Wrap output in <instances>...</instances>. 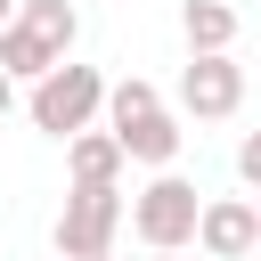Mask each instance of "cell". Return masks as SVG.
<instances>
[{
	"mask_svg": "<svg viewBox=\"0 0 261 261\" xmlns=\"http://www.w3.org/2000/svg\"><path fill=\"white\" fill-rule=\"evenodd\" d=\"M24 114H33V130H49V139H73V130H90V122L106 114V73L65 57V65H49V73L33 82Z\"/></svg>",
	"mask_w": 261,
	"mask_h": 261,
	"instance_id": "1",
	"label": "cell"
},
{
	"mask_svg": "<svg viewBox=\"0 0 261 261\" xmlns=\"http://www.w3.org/2000/svg\"><path fill=\"white\" fill-rule=\"evenodd\" d=\"M196 220H204V196H196V179H179V171H155V179L130 196V228H139L147 253L196 245Z\"/></svg>",
	"mask_w": 261,
	"mask_h": 261,
	"instance_id": "2",
	"label": "cell"
},
{
	"mask_svg": "<svg viewBox=\"0 0 261 261\" xmlns=\"http://www.w3.org/2000/svg\"><path fill=\"white\" fill-rule=\"evenodd\" d=\"M114 228H122V188H73L57 212V253L98 261V253H114Z\"/></svg>",
	"mask_w": 261,
	"mask_h": 261,
	"instance_id": "3",
	"label": "cell"
},
{
	"mask_svg": "<svg viewBox=\"0 0 261 261\" xmlns=\"http://www.w3.org/2000/svg\"><path fill=\"white\" fill-rule=\"evenodd\" d=\"M245 106V65L220 49V57H188V73H179V114H196V122H228Z\"/></svg>",
	"mask_w": 261,
	"mask_h": 261,
	"instance_id": "4",
	"label": "cell"
},
{
	"mask_svg": "<svg viewBox=\"0 0 261 261\" xmlns=\"http://www.w3.org/2000/svg\"><path fill=\"white\" fill-rule=\"evenodd\" d=\"M196 245H204L212 261H245V253H261V204H253V196H204Z\"/></svg>",
	"mask_w": 261,
	"mask_h": 261,
	"instance_id": "5",
	"label": "cell"
},
{
	"mask_svg": "<svg viewBox=\"0 0 261 261\" xmlns=\"http://www.w3.org/2000/svg\"><path fill=\"white\" fill-rule=\"evenodd\" d=\"M122 163H130V155H122L114 130H73V139H65V171H73V188H114Z\"/></svg>",
	"mask_w": 261,
	"mask_h": 261,
	"instance_id": "6",
	"label": "cell"
},
{
	"mask_svg": "<svg viewBox=\"0 0 261 261\" xmlns=\"http://www.w3.org/2000/svg\"><path fill=\"white\" fill-rule=\"evenodd\" d=\"M179 33H188V57H220V49H237V8L228 0H188Z\"/></svg>",
	"mask_w": 261,
	"mask_h": 261,
	"instance_id": "7",
	"label": "cell"
},
{
	"mask_svg": "<svg viewBox=\"0 0 261 261\" xmlns=\"http://www.w3.org/2000/svg\"><path fill=\"white\" fill-rule=\"evenodd\" d=\"M49 65H65V57H57L24 16H8V24H0V73H8V82H41Z\"/></svg>",
	"mask_w": 261,
	"mask_h": 261,
	"instance_id": "8",
	"label": "cell"
},
{
	"mask_svg": "<svg viewBox=\"0 0 261 261\" xmlns=\"http://www.w3.org/2000/svg\"><path fill=\"white\" fill-rule=\"evenodd\" d=\"M114 139H122V155H130V163H155V171H171V155H179V139H188V130H179V122L155 106V114H139V122H130V130H114Z\"/></svg>",
	"mask_w": 261,
	"mask_h": 261,
	"instance_id": "9",
	"label": "cell"
},
{
	"mask_svg": "<svg viewBox=\"0 0 261 261\" xmlns=\"http://www.w3.org/2000/svg\"><path fill=\"white\" fill-rule=\"evenodd\" d=\"M24 24L57 49V57H73V41H82V16H73V0H24Z\"/></svg>",
	"mask_w": 261,
	"mask_h": 261,
	"instance_id": "10",
	"label": "cell"
},
{
	"mask_svg": "<svg viewBox=\"0 0 261 261\" xmlns=\"http://www.w3.org/2000/svg\"><path fill=\"white\" fill-rule=\"evenodd\" d=\"M155 106H163L155 82H139V73H130V82H106V130H130V122L155 114Z\"/></svg>",
	"mask_w": 261,
	"mask_h": 261,
	"instance_id": "11",
	"label": "cell"
},
{
	"mask_svg": "<svg viewBox=\"0 0 261 261\" xmlns=\"http://www.w3.org/2000/svg\"><path fill=\"white\" fill-rule=\"evenodd\" d=\"M237 179L261 196V130H245V147H237Z\"/></svg>",
	"mask_w": 261,
	"mask_h": 261,
	"instance_id": "12",
	"label": "cell"
},
{
	"mask_svg": "<svg viewBox=\"0 0 261 261\" xmlns=\"http://www.w3.org/2000/svg\"><path fill=\"white\" fill-rule=\"evenodd\" d=\"M8 106H16V82H8V73H0V114H8Z\"/></svg>",
	"mask_w": 261,
	"mask_h": 261,
	"instance_id": "13",
	"label": "cell"
},
{
	"mask_svg": "<svg viewBox=\"0 0 261 261\" xmlns=\"http://www.w3.org/2000/svg\"><path fill=\"white\" fill-rule=\"evenodd\" d=\"M8 8H16V0H0V24H8Z\"/></svg>",
	"mask_w": 261,
	"mask_h": 261,
	"instance_id": "14",
	"label": "cell"
},
{
	"mask_svg": "<svg viewBox=\"0 0 261 261\" xmlns=\"http://www.w3.org/2000/svg\"><path fill=\"white\" fill-rule=\"evenodd\" d=\"M155 261H179V253H155Z\"/></svg>",
	"mask_w": 261,
	"mask_h": 261,
	"instance_id": "15",
	"label": "cell"
},
{
	"mask_svg": "<svg viewBox=\"0 0 261 261\" xmlns=\"http://www.w3.org/2000/svg\"><path fill=\"white\" fill-rule=\"evenodd\" d=\"M98 261H114V253H98Z\"/></svg>",
	"mask_w": 261,
	"mask_h": 261,
	"instance_id": "16",
	"label": "cell"
},
{
	"mask_svg": "<svg viewBox=\"0 0 261 261\" xmlns=\"http://www.w3.org/2000/svg\"><path fill=\"white\" fill-rule=\"evenodd\" d=\"M253 204H261V196H253Z\"/></svg>",
	"mask_w": 261,
	"mask_h": 261,
	"instance_id": "17",
	"label": "cell"
}]
</instances>
